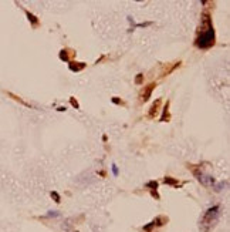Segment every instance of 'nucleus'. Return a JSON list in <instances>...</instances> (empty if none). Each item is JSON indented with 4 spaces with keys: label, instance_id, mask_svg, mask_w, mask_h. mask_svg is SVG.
I'll use <instances>...</instances> for the list:
<instances>
[{
    "label": "nucleus",
    "instance_id": "1",
    "mask_svg": "<svg viewBox=\"0 0 230 232\" xmlns=\"http://www.w3.org/2000/svg\"><path fill=\"white\" fill-rule=\"evenodd\" d=\"M215 40H216V36H215V29H213V24H212L210 14L203 13L202 19H200L199 34L196 37V46L199 49L207 50V49L215 46Z\"/></svg>",
    "mask_w": 230,
    "mask_h": 232
},
{
    "label": "nucleus",
    "instance_id": "2",
    "mask_svg": "<svg viewBox=\"0 0 230 232\" xmlns=\"http://www.w3.org/2000/svg\"><path fill=\"white\" fill-rule=\"evenodd\" d=\"M217 214H219V207H213V208L207 209L206 211V215H205V222H207V221H212V219L215 218V217H217Z\"/></svg>",
    "mask_w": 230,
    "mask_h": 232
},
{
    "label": "nucleus",
    "instance_id": "3",
    "mask_svg": "<svg viewBox=\"0 0 230 232\" xmlns=\"http://www.w3.org/2000/svg\"><path fill=\"white\" fill-rule=\"evenodd\" d=\"M156 87V84L155 83H151L148 87H146V90L144 91V94H142V100L144 101H148L149 100V97H151V94H152V91H154V88Z\"/></svg>",
    "mask_w": 230,
    "mask_h": 232
},
{
    "label": "nucleus",
    "instance_id": "4",
    "mask_svg": "<svg viewBox=\"0 0 230 232\" xmlns=\"http://www.w3.org/2000/svg\"><path fill=\"white\" fill-rule=\"evenodd\" d=\"M197 180L202 182L203 185H213L215 184V180L212 178V177H209V175H197Z\"/></svg>",
    "mask_w": 230,
    "mask_h": 232
},
{
    "label": "nucleus",
    "instance_id": "5",
    "mask_svg": "<svg viewBox=\"0 0 230 232\" xmlns=\"http://www.w3.org/2000/svg\"><path fill=\"white\" fill-rule=\"evenodd\" d=\"M85 69V63H75V61H70V70L71 71H75L78 73L81 70Z\"/></svg>",
    "mask_w": 230,
    "mask_h": 232
},
{
    "label": "nucleus",
    "instance_id": "6",
    "mask_svg": "<svg viewBox=\"0 0 230 232\" xmlns=\"http://www.w3.org/2000/svg\"><path fill=\"white\" fill-rule=\"evenodd\" d=\"M160 104V100H156V103H154L152 104V107H151V111H149V118H152V117L155 116V113L158 111V107H159Z\"/></svg>",
    "mask_w": 230,
    "mask_h": 232
},
{
    "label": "nucleus",
    "instance_id": "7",
    "mask_svg": "<svg viewBox=\"0 0 230 232\" xmlns=\"http://www.w3.org/2000/svg\"><path fill=\"white\" fill-rule=\"evenodd\" d=\"M26 14H27V17H28V22H31V24H33V26H37V24H38L37 17H36L34 14H31L30 12H26Z\"/></svg>",
    "mask_w": 230,
    "mask_h": 232
},
{
    "label": "nucleus",
    "instance_id": "8",
    "mask_svg": "<svg viewBox=\"0 0 230 232\" xmlns=\"http://www.w3.org/2000/svg\"><path fill=\"white\" fill-rule=\"evenodd\" d=\"M164 182H165V184H169V185H178V181H176V180H173L172 177H166V178L164 180Z\"/></svg>",
    "mask_w": 230,
    "mask_h": 232
},
{
    "label": "nucleus",
    "instance_id": "9",
    "mask_svg": "<svg viewBox=\"0 0 230 232\" xmlns=\"http://www.w3.org/2000/svg\"><path fill=\"white\" fill-rule=\"evenodd\" d=\"M60 59L63 61H67V63H70V59H68V54H67V50H61L60 51Z\"/></svg>",
    "mask_w": 230,
    "mask_h": 232
},
{
    "label": "nucleus",
    "instance_id": "10",
    "mask_svg": "<svg viewBox=\"0 0 230 232\" xmlns=\"http://www.w3.org/2000/svg\"><path fill=\"white\" fill-rule=\"evenodd\" d=\"M9 96H10V97H13L14 100H16V101L21 103L23 106H26V107H30V104H27V103H26V101H23V100H21V98H19V97H17V96H14V94H11V93H9Z\"/></svg>",
    "mask_w": 230,
    "mask_h": 232
},
{
    "label": "nucleus",
    "instance_id": "11",
    "mask_svg": "<svg viewBox=\"0 0 230 232\" xmlns=\"http://www.w3.org/2000/svg\"><path fill=\"white\" fill-rule=\"evenodd\" d=\"M146 187H148V188H152V191L154 190L156 191V188H158V182L156 181H149V182H146Z\"/></svg>",
    "mask_w": 230,
    "mask_h": 232
},
{
    "label": "nucleus",
    "instance_id": "12",
    "mask_svg": "<svg viewBox=\"0 0 230 232\" xmlns=\"http://www.w3.org/2000/svg\"><path fill=\"white\" fill-rule=\"evenodd\" d=\"M142 80H144V74H136V77H135V84H142Z\"/></svg>",
    "mask_w": 230,
    "mask_h": 232
},
{
    "label": "nucleus",
    "instance_id": "13",
    "mask_svg": "<svg viewBox=\"0 0 230 232\" xmlns=\"http://www.w3.org/2000/svg\"><path fill=\"white\" fill-rule=\"evenodd\" d=\"M168 106H169V103H166V107L164 108V114H162V117H160V121H165V118L168 120V117H166V113H168Z\"/></svg>",
    "mask_w": 230,
    "mask_h": 232
},
{
    "label": "nucleus",
    "instance_id": "14",
    "mask_svg": "<svg viewBox=\"0 0 230 232\" xmlns=\"http://www.w3.org/2000/svg\"><path fill=\"white\" fill-rule=\"evenodd\" d=\"M70 103H71V106H73V107H75V108H80V104H78V101H77L74 97L70 98Z\"/></svg>",
    "mask_w": 230,
    "mask_h": 232
},
{
    "label": "nucleus",
    "instance_id": "15",
    "mask_svg": "<svg viewBox=\"0 0 230 232\" xmlns=\"http://www.w3.org/2000/svg\"><path fill=\"white\" fill-rule=\"evenodd\" d=\"M51 197H53V198H54V200H56V202H60V201H61V198H60V195L57 194L56 191H53V192H51Z\"/></svg>",
    "mask_w": 230,
    "mask_h": 232
},
{
    "label": "nucleus",
    "instance_id": "16",
    "mask_svg": "<svg viewBox=\"0 0 230 232\" xmlns=\"http://www.w3.org/2000/svg\"><path fill=\"white\" fill-rule=\"evenodd\" d=\"M151 22H146V23H138V24H135L134 27H146V26H151Z\"/></svg>",
    "mask_w": 230,
    "mask_h": 232
},
{
    "label": "nucleus",
    "instance_id": "17",
    "mask_svg": "<svg viewBox=\"0 0 230 232\" xmlns=\"http://www.w3.org/2000/svg\"><path fill=\"white\" fill-rule=\"evenodd\" d=\"M112 103H114V104H118V106H119V104H124V101H122V100H119L118 97H112Z\"/></svg>",
    "mask_w": 230,
    "mask_h": 232
},
{
    "label": "nucleus",
    "instance_id": "18",
    "mask_svg": "<svg viewBox=\"0 0 230 232\" xmlns=\"http://www.w3.org/2000/svg\"><path fill=\"white\" fill-rule=\"evenodd\" d=\"M152 227H155V221H152V222L149 224V225H146V227H144V229H145V231H149L151 228Z\"/></svg>",
    "mask_w": 230,
    "mask_h": 232
},
{
    "label": "nucleus",
    "instance_id": "19",
    "mask_svg": "<svg viewBox=\"0 0 230 232\" xmlns=\"http://www.w3.org/2000/svg\"><path fill=\"white\" fill-rule=\"evenodd\" d=\"M112 172H114V175H118V168L115 164H112Z\"/></svg>",
    "mask_w": 230,
    "mask_h": 232
},
{
    "label": "nucleus",
    "instance_id": "20",
    "mask_svg": "<svg viewBox=\"0 0 230 232\" xmlns=\"http://www.w3.org/2000/svg\"><path fill=\"white\" fill-rule=\"evenodd\" d=\"M66 110H67L66 107H58V111H66Z\"/></svg>",
    "mask_w": 230,
    "mask_h": 232
}]
</instances>
